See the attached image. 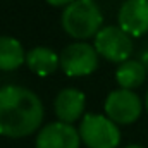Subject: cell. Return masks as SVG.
<instances>
[{
  "instance_id": "obj_10",
  "label": "cell",
  "mask_w": 148,
  "mask_h": 148,
  "mask_svg": "<svg viewBox=\"0 0 148 148\" xmlns=\"http://www.w3.org/2000/svg\"><path fill=\"white\" fill-rule=\"evenodd\" d=\"M26 66L36 76H50L60 67V57L57 52L47 47H35L26 53Z\"/></svg>"
},
{
  "instance_id": "obj_16",
  "label": "cell",
  "mask_w": 148,
  "mask_h": 148,
  "mask_svg": "<svg viewBox=\"0 0 148 148\" xmlns=\"http://www.w3.org/2000/svg\"><path fill=\"white\" fill-rule=\"evenodd\" d=\"M145 107H147V110H148V90H147V97H145Z\"/></svg>"
},
{
  "instance_id": "obj_6",
  "label": "cell",
  "mask_w": 148,
  "mask_h": 148,
  "mask_svg": "<svg viewBox=\"0 0 148 148\" xmlns=\"http://www.w3.org/2000/svg\"><path fill=\"white\" fill-rule=\"evenodd\" d=\"M143 110L141 98L133 90H114L105 98V114L115 124H133L140 119Z\"/></svg>"
},
{
  "instance_id": "obj_15",
  "label": "cell",
  "mask_w": 148,
  "mask_h": 148,
  "mask_svg": "<svg viewBox=\"0 0 148 148\" xmlns=\"http://www.w3.org/2000/svg\"><path fill=\"white\" fill-rule=\"evenodd\" d=\"M126 148H143L141 145H127Z\"/></svg>"
},
{
  "instance_id": "obj_7",
  "label": "cell",
  "mask_w": 148,
  "mask_h": 148,
  "mask_svg": "<svg viewBox=\"0 0 148 148\" xmlns=\"http://www.w3.org/2000/svg\"><path fill=\"white\" fill-rule=\"evenodd\" d=\"M81 136L69 122H50L40 129L35 145L36 148H79Z\"/></svg>"
},
{
  "instance_id": "obj_1",
  "label": "cell",
  "mask_w": 148,
  "mask_h": 148,
  "mask_svg": "<svg viewBox=\"0 0 148 148\" xmlns=\"http://www.w3.org/2000/svg\"><path fill=\"white\" fill-rule=\"evenodd\" d=\"M43 115V103L33 90L17 84L0 88V136L26 138L41 126Z\"/></svg>"
},
{
  "instance_id": "obj_14",
  "label": "cell",
  "mask_w": 148,
  "mask_h": 148,
  "mask_svg": "<svg viewBox=\"0 0 148 148\" xmlns=\"http://www.w3.org/2000/svg\"><path fill=\"white\" fill-rule=\"evenodd\" d=\"M141 62H143V66L148 69V52H145V53H141Z\"/></svg>"
},
{
  "instance_id": "obj_12",
  "label": "cell",
  "mask_w": 148,
  "mask_h": 148,
  "mask_svg": "<svg viewBox=\"0 0 148 148\" xmlns=\"http://www.w3.org/2000/svg\"><path fill=\"white\" fill-rule=\"evenodd\" d=\"M147 76V67L143 66L141 60H124L119 64L117 71H115V81L121 88L126 90H134L138 86L143 84Z\"/></svg>"
},
{
  "instance_id": "obj_8",
  "label": "cell",
  "mask_w": 148,
  "mask_h": 148,
  "mask_svg": "<svg viewBox=\"0 0 148 148\" xmlns=\"http://www.w3.org/2000/svg\"><path fill=\"white\" fill-rule=\"evenodd\" d=\"M119 26L131 36L148 33V0H126L117 16Z\"/></svg>"
},
{
  "instance_id": "obj_4",
  "label": "cell",
  "mask_w": 148,
  "mask_h": 148,
  "mask_svg": "<svg viewBox=\"0 0 148 148\" xmlns=\"http://www.w3.org/2000/svg\"><path fill=\"white\" fill-rule=\"evenodd\" d=\"M97 52L109 62L121 64L133 53V40L121 26H105L95 35Z\"/></svg>"
},
{
  "instance_id": "obj_3",
  "label": "cell",
  "mask_w": 148,
  "mask_h": 148,
  "mask_svg": "<svg viewBox=\"0 0 148 148\" xmlns=\"http://www.w3.org/2000/svg\"><path fill=\"white\" fill-rule=\"evenodd\" d=\"M81 141L88 148H117L121 143V133L117 124L107 115L88 114L79 124Z\"/></svg>"
},
{
  "instance_id": "obj_2",
  "label": "cell",
  "mask_w": 148,
  "mask_h": 148,
  "mask_svg": "<svg viewBox=\"0 0 148 148\" xmlns=\"http://www.w3.org/2000/svg\"><path fill=\"white\" fill-rule=\"evenodd\" d=\"M60 23L69 36L86 40L102 29L103 16L95 0H74L64 7Z\"/></svg>"
},
{
  "instance_id": "obj_13",
  "label": "cell",
  "mask_w": 148,
  "mask_h": 148,
  "mask_svg": "<svg viewBox=\"0 0 148 148\" xmlns=\"http://www.w3.org/2000/svg\"><path fill=\"white\" fill-rule=\"evenodd\" d=\"M47 2L50 5H53V7H66V5H69L74 0H47Z\"/></svg>"
},
{
  "instance_id": "obj_5",
  "label": "cell",
  "mask_w": 148,
  "mask_h": 148,
  "mask_svg": "<svg viewBox=\"0 0 148 148\" xmlns=\"http://www.w3.org/2000/svg\"><path fill=\"white\" fill-rule=\"evenodd\" d=\"M98 52L95 45L77 41L67 45L60 53V69L71 77H81L95 73L98 67Z\"/></svg>"
},
{
  "instance_id": "obj_11",
  "label": "cell",
  "mask_w": 148,
  "mask_h": 148,
  "mask_svg": "<svg viewBox=\"0 0 148 148\" xmlns=\"http://www.w3.org/2000/svg\"><path fill=\"white\" fill-rule=\"evenodd\" d=\"M26 62V52L19 40L12 36H0V71H16Z\"/></svg>"
},
{
  "instance_id": "obj_9",
  "label": "cell",
  "mask_w": 148,
  "mask_h": 148,
  "mask_svg": "<svg viewBox=\"0 0 148 148\" xmlns=\"http://www.w3.org/2000/svg\"><path fill=\"white\" fill-rule=\"evenodd\" d=\"M84 105H86V98L83 91L76 88H64L55 97L53 110H55V115L59 117V121L71 124L83 115Z\"/></svg>"
}]
</instances>
